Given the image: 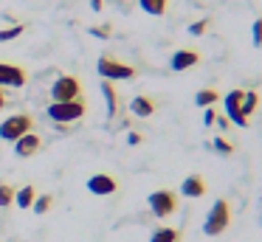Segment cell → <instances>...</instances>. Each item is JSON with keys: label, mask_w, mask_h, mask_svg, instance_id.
Wrapping results in <instances>:
<instances>
[{"label": "cell", "mask_w": 262, "mask_h": 242, "mask_svg": "<svg viewBox=\"0 0 262 242\" xmlns=\"http://www.w3.org/2000/svg\"><path fill=\"white\" fill-rule=\"evenodd\" d=\"M228 223H231V208H228V203L214 200V206L209 208V214H206V219H203V234L217 236L228 228Z\"/></svg>", "instance_id": "obj_1"}, {"label": "cell", "mask_w": 262, "mask_h": 242, "mask_svg": "<svg viewBox=\"0 0 262 242\" xmlns=\"http://www.w3.org/2000/svg\"><path fill=\"white\" fill-rule=\"evenodd\" d=\"M88 113L85 101L82 99H74V101H51V107H48V118L57 124H71L76 121V118H82Z\"/></svg>", "instance_id": "obj_2"}, {"label": "cell", "mask_w": 262, "mask_h": 242, "mask_svg": "<svg viewBox=\"0 0 262 242\" xmlns=\"http://www.w3.org/2000/svg\"><path fill=\"white\" fill-rule=\"evenodd\" d=\"M34 129V118L29 113H17V116H9L6 121H0V138L3 141H17L26 133Z\"/></svg>", "instance_id": "obj_3"}, {"label": "cell", "mask_w": 262, "mask_h": 242, "mask_svg": "<svg viewBox=\"0 0 262 242\" xmlns=\"http://www.w3.org/2000/svg\"><path fill=\"white\" fill-rule=\"evenodd\" d=\"M99 76L104 82H119V79H133L136 76V68L124 65V62L113 59V56H102L99 59Z\"/></svg>", "instance_id": "obj_4"}, {"label": "cell", "mask_w": 262, "mask_h": 242, "mask_svg": "<svg viewBox=\"0 0 262 242\" xmlns=\"http://www.w3.org/2000/svg\"><path fill=\"white\" fill-rule=\"evenodd\" d=\"M82 96V82L76 76H57L51 84V99L54 101H74Z\"/></svg>", "instance_id": "obj_5"}, {"label": "cell", "mask_w": 262, "mask_h": 242, "mask_svg": "<svg viewBox=\"0 0 262 242\" xmlns=\"http://www.w3.org/2000/svg\"><path fill=\"white\" fill-rule=\"evenodd\" d=\"M147 200H149V208H152L155 217H169V214H175V208H178V194L169 191V189L152 191Z\"/></svg>", "instance_id": "obj_6"}, {"label": "cell", "mask_w": 262, "mask_h": 242, "mask_svg": "<svg viewBox=\"0 0 262 242\" xmlns=\"http://www.w3.org/2000/svg\"><path fill=\"white\" fill-rule=\"evenodd\" d=\"M243 93L245 90H231V93H226V118L231 124H237V127H248V116L243 113Z\"/></svg>", "instance_id": "obj_7"}, {"label": "cell", "mask_w": 262, "mask_h": 242, "mask_svg": "<svg viewBox=\"0 0 262 242\" xmlns=\"http://www.w3.org/2000/svg\"><path fill=\"white\" fill-rule=\"evenodd\" d=\"M26 71L12 62H0V87H23L26 84Z\"/></svg>", "instance_id": "obj_8"}, {"label": "cell", "mask_w": 262, "mask_h": 242, "mask_svg": "<svg viewBox=\"0 0 262 242\" xmlns=\"http://www.w3.org/2000/svg\"><path fill=\"white\" fill-rule=\"evenodd\" d=\"M116 189H119V183H116L110 174H93V178L88 180V191L96 194V197H107V194H113Z\"/></svg>", "instance_id": "obj_9"}, {"label": "cell", "mask_w": 262, "mask_h": 242, "mask_svg": "<svg viewBox=\"0 0 262 242\" xmlns=\"http://www.w3.org/2000/svg\"><path fill=\"white\" fill-rule=\"evenodd\" d=\"M40 146H42V138L31 129V133H26L23 138H17L14 141V152H17L20 158H31L34 152H40Z\"/></svg>", "instance_id": "obj_10"}, {"label": "cell", "mask_w": 262, "mask_h": 242, "mask_svg": "<svg viewBox=\"0 0 262 242\" xmlns=\"http://www.w3.org/2000/svg\"><path fill=\"white\" fill-rule=\"evenodd\" d=\"M198 62H200L198 51H175L172 59H169V68H172V71H186V68L198 65Z\"/></svg>", "instance_id": "obj_11"}, {"label": "cell", "mask_w": 262, "mask_h": 242, "mask_svg": "<svg viewBox=\"0 0 262 242\" xmlns=\"http://www.w3.org/2000/svg\"><path fill=\"white\" fill-rule=\"evenodd\" d=\"M181 194H183V197H203V194H206L203 178H200V174H189V178L181 183Z\"/></svg>", "instance_id": "obj_12"}, {"label": "cell", "mask_w": 262, "mask_h": 242, "mask_svg": "<svg viewBox=\"0 0 262 242\" xmlns=\"http://www.w3.org/2000/svg\"><path fill=\"white\" fill-rule=\"evenodd\" d=\"M130 113L136 118H147V116H152V113H155V101L147 99V96H136V99L130 101Z\"/></svg>", "instance_id": "obj_13"}, {"label": "cell", "mask_w": 262, "mask_h": 242, "mask_svg": "<svg viewBox=\"0 0 262 242\" xmlns=\"http://www.w3.org/2000/svg\"><path fill=\"white\" fill-rule=\"evenodd\" d=\"M102 96H104V107H107V116L113 118L116 113H119V93H116V87L110 82L102 84Z\"/></svg>", "instance_id": "obj_14"}, {"label": "cell", "mask_w": 262, "mask_h": 242, "mask_svg": "<svg viewBox=\"0 0 262 242\" xmlns=\"http://www.w3.org/2000/svg\"><path fill=\"white\" fill-rule=\"evenodd\" d=\"M34 200H37L34 186H23V189L14 191V203H17L20 208H31V206H34Z\"/></svg>", "instance_id": "obj_15"}, {"label": "cell", "mask_w": 262, "mask_h": 242, "mask_svg": "<svg viewBox=\"0 0 262 242\" xmlns=\"http://www.w3.org/2000/svg\"><path fill=\"white\" fill-rule=\"evenodd\" d=\"M166 3H169V0H138V6H141L149 17H161L166 11Z\"/></svg>", "instance_id": "obj_16"}, {"label": "cell", "mask_w": 262, "mask_h": 242, "mask_svg": "<svg viewBox=\"0 0 262 242\" xmlns=\"http://www.w3.org/2000/svg\"><path fill=\"white\" fill-rule=\"evenodd\" d=\"M178 239H181V234L175 228H158L149 236V242H178Z\"/></svg>", "instance_id": "obj_17"}, {"label": "cell", "mask_w": 262, "mask_h": 242, "mask_svg": "<svg viewBox=\"0 0 262 242\" xmlns=\"http://www.w3.org/2000/svg\"><path fill=\"white\" fill-rule=\"evenodd\" d=\"M256 104H259V96H256V90H248V93H243V104H239V107H243V113H245L248 118H251V113L256 110Z\"/></svg>", "instance_id": "obj_18"}, {"label": "cell", "mask_w": 262, "mask_h": 242, "mask_svg": "<svg viewBox=\"0 0 262 242\" xmlns=\"http://www.w3.org/2000/svg\"><path fill=\"white\" fill-rule=\"evenodd\" d=\"M217 99H220V96H217V90H198V96H194V104H198V107H211Z\"/></svg>", "instance_id": "obj_19"}, {"label": "cell", "mask_w": 262, "mask_h": 242, "mask_svg": "<svg viewBox=\"0 0 262 242\" xmlns=\"http://www.w3.org/2000/svg\"><path fill=\"white\" fill-rule=\"evenodd\" d=\"M54 206V197L51 194H37V200H34V214H48V208Z\"/></svg>", "instance_id": "obj_20"}, {"label": "cell", "mask_w": 262, "mask_h": 242, "mask_svg": "<svg viewBox=\"0 0 262 242\" xmlns=\"http://www.w3.org/2000/svg\"><path fill=\"white\" fill-rule=\"evenodd\" d=\"M14 191H17V189H12L9 183H0V208L12 206V203H14Z\"/></svg>", "instance_id": "obj_21"}, {"label": "cell", "mask_w": 262, "mask_h": 242, "mask_svg": "<svg viewBox=\"0 0 262 242\" xmlns=\"http://www.w3.org/2000/svg\"><path fill=\"white\" fill-rule=\"evenodd\" d=\"M251 42H254V48H262V20H254V26H251Z\"/></svg>", "instance_id": "obj_22"}, {"label": "cell", "mask_w": 262, "mask_h": 242, "mask_svg": "<svg viewBox=\"0 0 262 242\" xmlns=\"http://www.w3.org/2000/svg\"><path fill=\"white\" fill-rule=\"evenodd\" d=\"M23 34V26H12V28H3L0 31V42H9V39H17Z\"/></svg>", "instance_id": "obj_23"}, {"label": "cell", "mask_w": 262, "mask_h": 242, "mask_svg": "<svg viewBox=\"0 0 262 242\" xmlns=\"http://www.w3.org/2000/svg\"><path fill=\"white\" fill-rule=\"evenodd\" d=\"M206 28H209V20H194L192 26H189V34H192V37H200V34H206Z\"/></svg>", "instance_id": "obj_24"}, {"label": "cell", "mask_w": 262, "mask_h": 242, "mask_svg": "<svg viewBox=\"0 0 262 242\" xmlns=\"http://www.w3.org/2000/svg\"><path fill=\"white\" fill-rule=\"evenodd\" d=\"M211 146H214L220 155H231V144H228L226 138H214V141H211Z\"/></svg>", "instance_id": "obj_25"}, {"label": "cell", "mask_w": 262, "mask_h": 242, "mask_svg": "<svg viewBox=\"0 0 262 242\" xmlns=\"http://www.w3.org/2000/svg\"><path fill=\"white\" fill-rule=\"evenodd\" d=\"M88 31H91V37H110V26H91Z\"/></svg>", "instance_id": "obj_26"}, {"label": "cell", "mask_w": 262, "mask_h": 242, "mask_svg": "<svg viewBox=\"0 0 262 242\" xmlns=\"http://www.w3.org/2000/svg\"><path fill=\"white\" fill-rule=\"evenodd\" d=\"M214 118H217V113L211 110V107H206V113H203V121H206V127H211V124H214Z\"/></svg>", "instance_id": "obj_27"}, {"label": "cell", "mask_w": 262, "mask_h": 242, "mask_svg": "<svg viewBox=\"0 0 262 242\" xmlns=\"http://www.w3.org/2000/svg\"><path fill=\"white\" fill-rule=\"evenodd\" d=\"M214 124H217L220 129H228V127H231V121H228L226 116H217V118H214Z\"/></svg>", "instance_id": "obj_28"}, {"label": "cell", "mask_w": 262, "mask_h": 242, "mask_svg": "<svg viewBox=\"0 0 262 242\" xmlns=\"http://www.w3.org/2000/svg\"><path fill=\"white\" fill-rule=\"evenodd\" d=\"M127 144H130V146H138V144H141V135H138V133H130V135H127Z\"/></svg>", "instance_id": "obj_29"}, {"label": "cell", "mask_w": 262, "mask_h": 242, "mask_svg": "<svg viewBox=\"0 0 262 242\" xmlns=\"http://www.w3.org/2000/svg\"><path fill=\"white\" fill-rule=\"evenodd\" d=\"M102 6H104V0H91V9L93 11H102Z\"/></svg>", "instance_id": "obj_30"}, {"label": "cell", "mask_w": 262, "mask_h": 242, "mask_svg": "<svg viewBox=\"0 0 262 242\" xmlns=\"http://www.w3.org/2000/svg\"><path fill=\"white\" fill-rule=\"evenodd\" d=\"M6 107V96H3V87H0V110Z\"/></svg>", "instance_id": "obj_31"}]
</instances>
